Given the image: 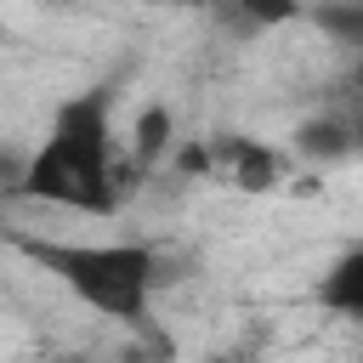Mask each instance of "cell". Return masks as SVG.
<instances>
[{
    "label": "cell",
    "mask_w": 363,
    "mask_h": 363,
    "mask_svg": "<svg viewBox=\"0 0 363 363\" xmlns=\"http://www.w3.org/2000/svg\"><path fill=\"white\" fill-rule=\"evenodd\" d=\"M17 199L68 210V216H113L125 199V170L113 147V96L102 85L57 102L51 130L28 147Z\"/></svg>",
    "instance_id": "cell-1"
},
{
    "label": "cell",
    "mask_w": 363,
    "mask_h": 363,
    "mask_svg": "<svg viewBox=\"0 0 363 363\" xmlns=\"http://www.w3.org/2000/svg\"><path fill=\"white\" fill-rule=\"evenodd\" d=\"M17 250L51 272L74 301H85L91 312L113 318V323H142L153 312V289L164 278V261L147 244L113 238V244H68V238H17Z\"/></svg>",
    "instance_id": "cell-2"
},
{
    "label": "cell",
    "mask_w": 363,
    "mask_h": 363,
    "mask_svg": "<svg viewBox=\"0 0 363 363\" xmlns=\"http://www.w3.org/2000/svg\"><path fill=\"white\" fill-rule=\"evenodd\" d=\"M193 164H199V170H216L221 182H233V187H244V193H267V187L284 182V159H278L272 147H261L255 136H221V142H210L204 153H193Z\"/></svg>",
    "instance_id": "cell-3"
},
{
    "label": "cell",
    "mask_w": 363,
    "mask_h": 363,
    "mask_svg": "<svg viewBox=\"0 0 363 363\" xmlns=\"http://www.w3.org/2000/svg\"><path fill=\"white\" fill-rule=\"evenodd\" d=\"M318 306H329V312L363 323V244L346 250V255L318 278Z\"/></svg>",
    "instance_id": "cell-4"
},
{
    "label": "cell",
    "mask_w": 363,
    "mask_h": 363,
    "mask_svg": "<svg viewBox=\"0 0 363 363\" xmlns=\"http://www.w3.org/2000/svg\"><path fill=\"white\" fill-rule=\"evenodd\" d=\"M301 147L335 159V153H352V130H346L340 119H323V125H306V130H301Z\"/></svg>",
    "instance_id": "cell-5"
},
{
    "label": "cell",
    "mask_w": 363,
    "mask_h": 363,
    "mask_svg": "<svg viewBox=\"0 0 363 363\" xmlns=\"http://www.w3.org/2000/svg\"><path fill=\"white\" fill-rule=\"evenodd\" d=\"M164 136H170V113H164V108H153V113L142 119V130H136V153H142V159H153V153L164 147Z\"/></svg>",
    "instance_id": "cell-6"
},
{
    "label": "cell",
    "mask_w": 363,
    "mask_h": 363,
    "mask_svg": "<svg viewBox=\"0 0 363 363\" xmlns=\"http://www.w3.org/2000/svg\"><path fill=\"white\" fill-rule=\"evenodd\" d=\"M352 363H363V352H357V357H352Z\"/></svg>",
    "instance_id": "cell-7"
}]
</instances>
